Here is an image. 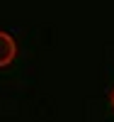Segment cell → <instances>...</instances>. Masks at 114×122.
I'll return each instance as SVG.
<instances>
[{
	"label": "cell",
	"mask_w": 114,
	"mask_h": 122,
	"mask_svg": "<svg viewBox=\"0 0 114 122\" xmlns=\"http://www.w3.org/2000/svg\"><path fill=\"white\" fill-rule=\"evenodd\" d=\"M15 56H17V44H15V39L10 37L7 32L0 29V68L10 66V64L15 61Z\"/></svg>",
	"instance_id": "1"
},
{
	"label": "cell",
	"mask_w": 114,
	"mask_h": 122,
	"mask_svg": "<svg viewBox=\"0 0 114 122\" xmlns=\"http://www.w3.org/2000/svg\"><path fill=\"white\" fill-rule=\"evenodd\" d=\"M109 100H112V110H114V90H112V95H109Z\"/></svg>",
	"instance_id": "2"
}]
</instances>
